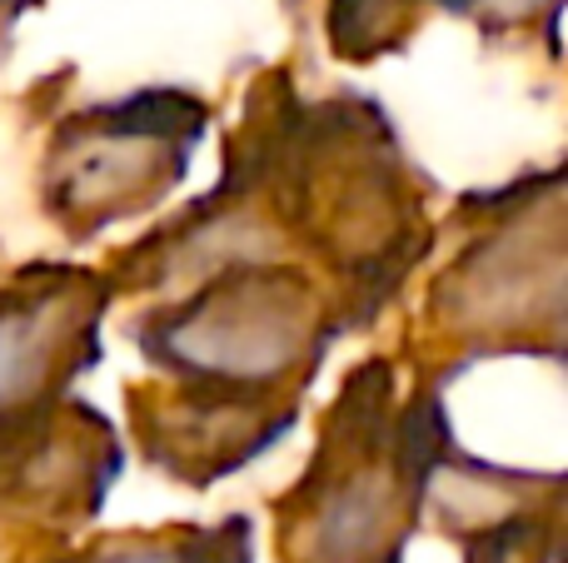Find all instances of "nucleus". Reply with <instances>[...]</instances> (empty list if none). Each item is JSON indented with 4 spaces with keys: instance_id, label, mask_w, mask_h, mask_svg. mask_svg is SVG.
<instances>
[{
    "instance_id": "nucleus-10",
    "label": "nucleus",
    "mask_w": 568,
    "mask_h": 563,
    "mask_svg": "<svg viewBox=\"0 0 568 563\" xmlns=\"http://www.w3.org/2000/svg\"><path fill=\"white\" fill-rule=\"evenodd\" d=\"M16 6L20 0H0V16H16Z\"/></svg>"
},
{
    "instance_id": "nucleus-7",
    "label": "nucleus",
    "mask_w": 568,
    "mask_h": 563,
    "mask_svg": "<svg viewBox=\"0 0 568 563\" xmlns=\"http://www.w3.org/2000/svg\"><path fill=\"white\" fill-rule=\"evenodd\" d=\"M55 563H255V534H250V519L230 514L220 524L105 534L90 549L55 559Z\"/></svg>"
},
{
    "instance_id": "nucleus-3",
    "label": "nucleus",
    "mask_w": 568,
    "mask_h": 563,
    "mask_svg": "<svg viewBox=\"0 0 568 563\" xmlns=\"http://www.w3.org/2000/svg\"><path fill=\"white\" fill-rule=\"evenodd\" d=\"M339 309L290 265H230L135 319L160 395L300 419V395L339 339Z\"/></svg>"
},
{
    "instance_id": "nucleus-4",
    "label": "nucleus",
    "mask_w": 568,
    "mask_h": 563,
    "mask_svg": "<svg viewBox=\"0 0 568 563\" xmlns=\"http://www.w3.org/2000/svg\"><path fill=\"white\" fill-rule=\"evenodd\" d=\"M210 105L190 90H135L65 115L45 140L40 205L65 239H90L165 205L190 175Z\"/></svg>"
},
{
    "instance_id": "nucleus-8",
    "label": "nucleus",
    "mask_w": 568,
    "mask_h": 563,
    "mask_svg": "<svg viewBox=\"0 0 568 563\" xmlns=\"http://www.w3.org/2000/svg\"><path fill=\"white\" fill-rule=\"evenodd\" d=\"M424 6L449 10V0H334L329 40L344 60H374V55H384V50H394L419 25Z\"/></svg>"
},
{
    "instance_id": "nucleus-2",
    "label": "nucleus",
    "mask_w": 568,
    "mask_h": 563,
    "mask_svg": "<svg viewBox=\"0 0 568 563\" xmlns=\"http://www.w3.org/2000/svg\"><path fill=\"white\" fill-rule=\"evenodd\" d=\"M449 444L439 399H404L389 359L359 365L324 414L304 479L280 499V563H404Z\"/></svg>"
},
{
    "instance_id": "nucleus-5",
    "label": "nucleus",
    "mask_w": 568,
    "mask_h": 563,
    "mask_svg": "<svg viewBox=\"0 0 568 563\" xmlns=\"http://www.w3.org/2000/svg\"><path fill=\"white\" fill-rule=\"evenodd\" d=\"M564 239V170H544L484 199V229L434 289V315L449 325V339L474 355L539 345L559 355L568 285Z\"/></svg>"
},
{
    "instance_id": "nucleus-1",
    "label": "nucleus",
    "mask_w": 568,
    "mask_h": 563,
    "mask_svg": "<svg viewBox=\"0 0 568 563\" xmlns=\"http://www.w3.org/2000/svg\"><path fill=\"white\" fill-rule=\"evenodd\" d=\"M290 235L324 265L344 325H374L429 249L424 180L374 100H300L284 85L245 100L220 190L125 269L150 275L140 285H195L230 265H290Z\"/></svg>"
},
{
    "instance_id": "nucleus-9",
    "label": "nucleus",
    "mask_w": 568,
    "mask_h": 563,
    "mask_svg": "<svg viewBox=\"0 0 568 563\" xmlns=\"http://www.w3.org/2000/svg\"><path fill=\"white\" fill-rule=\"evenodd\" d=\"M564 0H449V10H459V16H479L484 25L504 30V25H524V20H534L544 10V16H559Z\"/></svg>"
},
{
    "instance_id": "nucleus-6",
    "label": "nucleus",
    "mask_w": 568,
    "mask_h": 563,
    "mask_svg": "<svg viewBox=\"0 0 568 563\" xmlns=\"http://www.w3.org/2000/svg\"><path fill=\"white\" fill-rule=\"evenodd\" d=\"M115 285L75 265H26L0 285V454L70 405L100 365V319Z\"/></svg>"
}]
</instances>
